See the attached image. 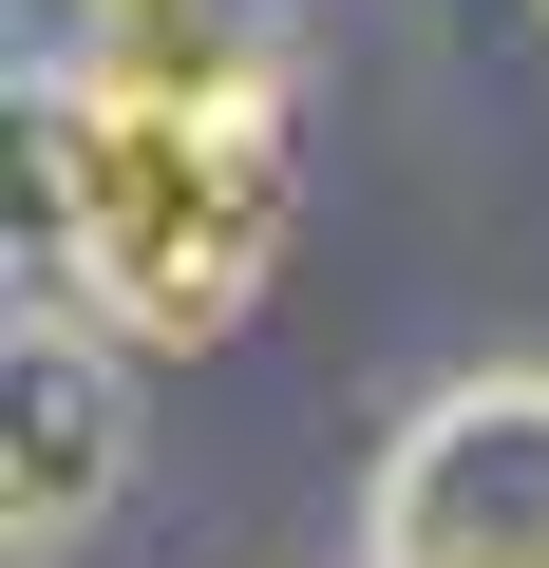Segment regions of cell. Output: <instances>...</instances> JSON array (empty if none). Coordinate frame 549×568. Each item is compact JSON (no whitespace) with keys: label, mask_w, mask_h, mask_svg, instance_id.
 <instances>
[{"label":"cell","mask_w":549,"mask_h":568,"mask_svg":"<svg viewBox=\"0 0 549 568\" xmlns=\"http://www.w3.org/2000/svg\"><path fill=\"white\" fill-rule=\"evenodd\" d=\"M285 0H77L39 95V209L77 304L152 361H209L285 265Z\"/></svg>","instance_id":"cell-1"},{"label":"cell","mask_w":549,"mask_h":568,"mask_svg":"<svg viewBox=\"0 0 549 568\" xmlns=\"http://www.w3.org/2000/svg\"><path fill=\"white\" fill-rule=\"evenodd\" d=\"M360 568H549V361L436 379V398L379 436Z\"/></svg>","instance_id":"cell-2"},{"label":"cell","mask_w":549,"mask_h":568,"mask_svg":"<svg viewBox=\"0 0 549 568\" xmlns=\"http://www.w3.org/2000/svg\"><path fill=\"white\" fill-rule=\"evenodd\" d=\"M95 493H114V379H95V342L20 323V455H0V511H20V549H77Z\"/></svg>","instance_id":"cell-3"}]
</instances>
